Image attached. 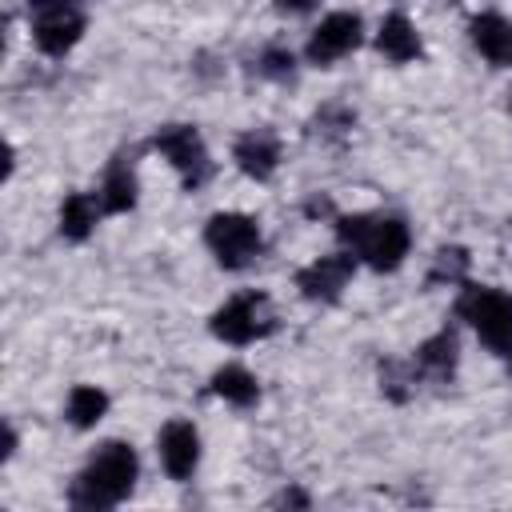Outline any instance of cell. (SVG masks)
<instances>
[{
    "label": "cell",
    "mask_w": 512,
    "mask_h": 512,
    "mask_svg": "<svg viewBox=\"0 0 512 512\" xmlns=\"http://www.w3.org/2000/svg\"><path fill=\"white\" fill-rule=\"evenodd\" d=\"M136 480H140L136 448L124 444V440H108L80 468V476L68 488V500L76 508H116V504H124L132 496Z\"/></svg>",
    "instance_id": "6da1fadb"
},
{
    "label": "cell",
    "mask_w": 512,
    "mask_h": 512,
    "mask_svg": "<svg viewBox=\"0 0 512 512\" xmlns=\"http://www.w3.org/2000/svg\"><path fill=\"white\" fill-rule=\"evenodd\" d=\"M336 236H340V248H348L372 272H396L412 248V232L400 216H368V212L340 216Z\"/></svg>",
    "instance_id": "7a4b0ae2"
},
{
    "label": "cell",
    "mask_w": 512,
    "mask_h": 512,
    "mask_svg": "<svg viewBox=\"0 0 512 512\" xmlns=\"http://www.w3.org/2000/svg\"><path fill=\"white\" fill-rule=\"evenodd\" d=\"M204 244L216 256L220 268L236 272V268H248L260 256L264 236H260V224L248 212H216L204 224Z\"/></svg>",
    "instance_id": "3957f363"
},
{
    "label": "cell",
    "mask_w": 512,
    "mask_h": 512,
    "mask_svg": "<svg viewBox=\"0 0 512 512\" xmlns=\"http://www.w3.org/2000/svg\"><path fill=\"white\" fill-rule=\"evenodd\" d=\"M460 316L468 320V328L492 348L504 352L512 344V296L488 284H468L460 292Z\"/></svg>",
    "instance_id": "277c9868"
},
{
    "label": "cell",
    "mask_w": 512,
    "mask_h": 512,
    "mask_svg": "<svg viewBox=\"0 0 512 512\" xmlns=\"http://www.w3.org/2000/svg\"><path fill=\"white\" fill-rule=\"evenodd\" d=\"M276 324V312H272V300L264 292H240L232 300H224L216 312H212V336L224 340V344H252V340H264Z\"/></svg>",
    "instance_id": "5b68a950"
},
{
    "label": "cell",
    "mask_w": 512,
    "mask_h": 512,
    "mask_svg": "<svg viewBox=\"0 0 512 512\" xmlns=\"http://www.w3.org/2000/svg\"><path fill=\"white\" fill-rule=\"evenodd\" d=\"M360 40H364V20L356 12H348V8H336V12L320 16V24L312 28V36L304 44V56L316 68H332L336 60H344L348 52H356Z\"/></svg>",
    "instance_id": "8992f818"
},
{
    "label": "cell",
    "mask_w": 512,
    "mask_h": 512,
    "mask_svg": "<svg viewBox=\"0 0 512 512\" xmlns=\"http://www.w3.org/2000/svg\"><path fill=\"white\" fill-rule=\"evenodd\" d=\"M152 144L176 168V176L184 180V188H196V184L208 180V168H212L208 164V148H204V140H200V132L192 124H164Z\"/></svg>",
    "instance_id": "52a82bcc"
},
{
    "label": "cell",
    "mask_w": 512,
    "mask_h": 512,
    "mask_svg": "<svg viewBox=\"0 0 512 512\" xmlns=\"http://www.w3.org/2000/svg\"><path fill=\"white\" fill-rule=\"evenodd\" d=\"M84 12L80 4H52V8H40L36 20H32V44L44 52V56H68L80 40H84Z\"/></svg>",
    "instance_id": "ba28073f"
},
{
    "label": "cell",
    "mask_w": 512,
    "mask_h": 512,
    "mask_svg": "<svg viewBox=\"0 0 512 512\" xmlns=\"http://www.w3.org/2000/svg\"><path fill=\"white\" fill-rule=\"evenodd\" d=\"M156 456H160V468L168 472V480L184 484L196 476L200 468V432L192 420H168L156 436Z\"/></svg>",
    "instance_id": "9c48e42d"
},
{
    "label": "cell",
    "mask_w": 512,
    "mask_h": 512,
    "mask_svg": "<svg viewBox=\"0 0 512 512\" xmlns=\"http://www.w3.org/2000/svg\"><path fill=\"white\" fill-rule=\"evenodd\" d=\"M356 264H360V260H356L348 248H340V252H328V256H316L312 264H304V268H300V276H296V288H300V296L328 304V300H336V296L348 288V280H352Z\"/></svg>",
    "instance_id": "30bf717a"
},
{
    "label": "cell",
    "mask_w": 512,
    "mask_h": 512,
    "mask_svg": "<svg viewBox=\"0 0 512 512\" xmlns=\"http://www.w3.org/2000/svg\"><path fill=\"white\" fill-rule=\"evenodd\" d=\"M472 48L492 64V68H512V20L504 12H480L468 24Z\"/></svg>",
    "instance_id": "8fae6325"
},
{
    "label": "cell",
    "mask_w": 512,
    "mask_h": 512,
    "mask_svg": "<svg viewBox=\"0 0 512 512\" xmlns=\"http://www.w3.org/2000/svg\"><path fill=\"white\" fill-rule=\"evenodd\" d=\"M232 160H236V168L248 180H268L280 168V140H276V132H268V128L244 132L236 140V148H232Z\"/></svg>",
    "instance_id": "7c38bea8"
},
{
    "label": "cell",
    "mask_w": 512,
    "mask_h": 512,
    "mask_svg": "<svg viewBox=\"0 0 512 512\" xmlns=\"http://www.w3.org/2000/svg\"><path fill=\"white\" fill-rule=\"evenodd\" d=\"M100 216H104V204H100V196H96V192H68V196L60 200L56 228H60V236H64V240L80 244V240H88V236L96 232Z\"/></svg>",
    "instance_id": "4fadbf2b"
},
{
    "label": "cell",
    "mask_w": 512,
    "mask_h": 512,
    "mask_svg": "<svg viewBox=\"0 0 512 512\" xmlns=\"http://www.w3.org/2000/svg\"><path fill=\"white\" fill-rule=\"evenodd\" d=\"M420 32H416V24L404 16V12H388L384 20H380V28H376V52L384 56V60H392V64H408V60H416L420 56Z\"/></svg>",
    "instance_id": "5bb4252c"
},
{
    "label": "cell",
    "mask_w": 512,
    "mask_h": 512,
    "mask_svg": "<svg viewBox=\"0 0 512 512\" xmlns=\"http://www.w3.org/2000/svg\"><path fill=\"white\" fill-rule=\"evenodd\" d=\"M96 196H100V204H104V212H108V216L132 212V208H136V200H140V180H136V172H132L128 164H112V168L104 172V180H100Z\"/></svg>",
    "instance_id": "9a60e30c"
},
{
    "label": "cell",
    "mask_w": 512,
    "mask_h": 512,
    "mask_svg": "<svg viewBox=\"0 0 512 512\" xmlns=\"http://www.w3.org/2000/svg\"><path fill=\"white\" fill-rule=\"evenodd\" d=\"M456 360H460V352H456V336L448 328L436 332V336H428L416 348V372L428 376V380H448L456 372Z\"/></svg>",
    "instance_id": "2e32d148"
},
{
    "label": "cell",
    "mask_w": 512,
    "mask_h": 512,
    "mask_svg": "<svg viewBox=\"0 0 512 512\" xmlns=\"http://www.w3.org/2000/svg\"><path fill=\"white\" fill-rule=\"evenodd\" d=\"M212 392L232 408H252L260 400V380L244 364H224L212 372Z\"/></svg>",
    "instance_id": "e0dca14e"
},
{
    "label": "cell",
    "mask_w": 512,
    "mask_h": 512,
    "mask_svg": "<svg viewBox=\"0 0 512 512\" xmlns=\"http://www.w3.org/2000/svg\"><path fill=\"white\" fill-rule=\"evenodd\" d=\"M104 416H108V392H104L100 384H76V388L68 392V400H64V420H68L72 428L88 432V428H96Z\"/></svg>",
    "instance_id": "ac0fdd59"
},
{
    "label": "cell",
    "mask_w": 512,
    "mask_h": 512,
    "mask_svg": "<svg viewBox=\"0 0 512 512\" xmlns=\"http://www.w3.org/2000/svg\"><path fill=\"white\" fill-rule=\"evenodd\" d=\"M468 272V256L460 248H440L436 252V268H432V280H448V284H460Z\"/></svg>",
    "instance_id": "d6986e66"
},
{
    "label": "cell",
    "mask_w": 512,
    "mask_h": 512,
    "mask_svg": "<svg viewBox=\"0 0 512 512\" xmlns=\"http://www.w3.org/2000/svg\"><path fill=\"white\" fill-rule=\"evenodd\" d=\"M292 68H296V56H292L288 48H264V52H260V76H268V80H288Z\"/></svg>",
    "instance_id": "ffe728a7"
},
{
    "label": "cell",
    "mask_w": 512,
    "mask_h": 512,
    "mask_svg": "<svg viewBox=\"0 0 512 512\" xmlns=\"http://www.w3.org/2000/svg\"><path fill=\"white\" fill-rule=\"evenodd\" d=\"M320 0H276V12L280 16H304V12H312Z\"/></svg>",
    "instance_id": "44dd1931"
},
{
    "label": "cell",
    "mask_w": 512,
    "mask_h": 512,
    "mask_svg": "<svg viewBox=\"0 0 512 512\" xmlns=\"http://www.w3.org/2000/svg\"><path fill=\"white\" fill-rule=\"evenodd\" d=\"M500 356H504V364H508V372H512V344H508V348H504Z\"/></svg>",
    "instance_id": "7402d4cb"
}]
</instances>
